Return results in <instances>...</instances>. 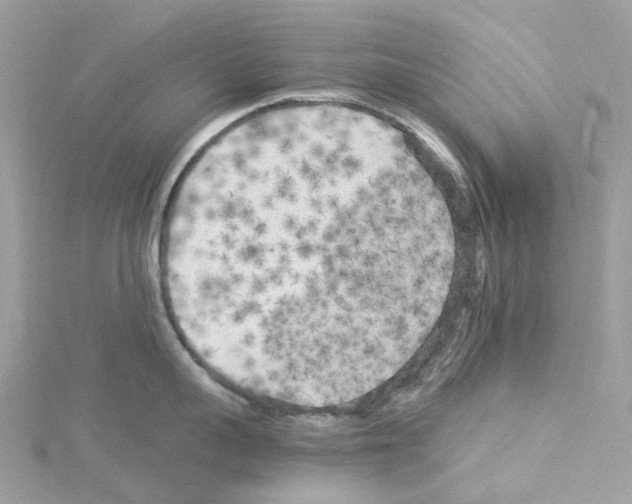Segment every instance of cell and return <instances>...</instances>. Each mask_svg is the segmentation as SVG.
Returning a JSON list of instances; mask_svg holds the SVG:
<instances>
[{
  "instance_id": "obj_1",
  "label": "cell",
  "mask_w": 632,
  "mask_h": 504,
  "mask_svg": "<svg viewBox=\"0 0 632 504\" xmlns=\"http://www.w3.org/2000/svg\"><path fill=\"white\" fill-rule=\"evenodd\" d=\"M417 183L334 134L245 141L202 164L162 262L181 318L229 382L330 401L391 378L427 318Z\"/></svg>"
}]
</instances>
